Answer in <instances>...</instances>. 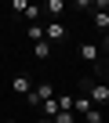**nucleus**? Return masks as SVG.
<instances>
[{"mask_svg": "<svg viewBox=\"0 0 109 123\" xmlns=\"http://www.w3.org/2000/svg\"><path fill=\"white\" fill-rule=\"evenodd\" d=\"M80 91H84V98H87L95 109H105V105H109V83L84 76V80H80Z\"/></svg>", "mask_w": 109, "mask_h": 123, "instance_id": "f257e3e1", "label": "nucleus"}, {"mask_svg": "<svg viewBox=\"0 0 109 123\" xmlns=\"http://www.w3.org/2000/svg\"><path fill=\"white\" fill-rule=\"evenodd\" d=\"M80 58H84L87 69H98L102 65V47H98V40H84L80 43Z\"/></svg>", "mask_w": 109, "mask_h": 123, "instance_id": "f03ea898", "label": "nucleus"}, {"mask_svg": "<svg viewBox=\"0 0 109 123\" xmlns=\"http://www.w3.org/2000/svg\"><path fill=\"white\" fill-rule=\"evenodd\" d=\"M47 98H54V87H51V83H47V80H40V83H33V91H29V98H26V101H29V105H36V109H40V105H44V101H47Z\"/></svg>", "mask_w": 109, "mask_h": 123, "instance_id": "7ed1b4c3", "label": "nucleus"}, {"mask_svg": "<svg viewBox=\"0 0 109 123\" xmlns=\"http://www.w3.org/2000/svg\"><path fill=\"white\" fill-rule=\"evenodd\" d=\"M66 36H69V29H66L62 22H47V25H44V40H47L51 47H54V43H62Z\"/></svg>", "mask_w": 109, "mask_h": 123, "instance_id": "20e7f679", "label": "nucleus"}, {"mask_svg": "<svg viewBox=\"0 0 109 123\" xmlns=\"http://www.w3.org/2000/svg\"><path fill=\"white\" fill-rule=\"evenodd\" d=\"M11 91H15V94H22V98H29V91H33L29 76H15V80H11Z\"/></svg>", "mask_w": 109, "mask_h": 123, "instance_id": "39448f33", "label": "nucleus"}, {"mask_svg": "<svg viewBox=\"0 0 109 123\" xmlns=\"http://www.w3.org/2000/svg\"><path fill=\"white\" fill-rule=\"evenodd\" d=\"M62 11H66V0H47L44 4V15H51V22H58Z\"/></svg>", "mask_w": 109, "mask_h": 123, "instance_id": "423d86ee", "label": "nucleus"}, {"mask_svg": "<svg viewBox=\"0 0 109 123\" xmlns=\"http://www.w3.org/2000/svg\"><path fill=\"white\" fill-rule=\"evenodd\" d=\"M51 51H54V47H51L47 40H40V43H33V58H36V62H47V58H51Z\"/></svg>", "mask_w": 109, "mask_h": 123, "instance_id": "0eeeda50", "label": "nucleus"}, {"mask_svg": "<svg viewBox=\"0 0 109 123\" xmlns=\"http://www.w3.org/2000/svg\"><path fill=\"white\" fill-rule=\"evenodd\" d=\"M91 22H95V29H98L102 36H109V11H95Z\"/></svg>", "mask_w": 109, "mask_h": 123, "instance_id": "6e6552de", "label": "nucleus"}, {"mask_svg": "<svg viewBox=\"0 0 109 123\" xmlns=\"http://www.w3.org/2000/svg\"><path fill=\"white\" fill-rule=\"evenodd\" d=\"M40 116H47V119H54V116H58V98H47V101L40 105Z\"/></svg>", "mask_w": 109, "mask_h": 123, "instance_id": "1a4fd4ad", "label": "nucleus"}, {"mask_svg": "<svg viewBox=\"0 0 109 123\" xmlns=\"http://www.w3.org/2000/svg\"><path fill=\"white\" fill-rule=\"evenodd\" d=\"M87 109H95V105H91L84 94H80V98H73V112H76V119H80V116H87Z\"/></svg>", "mask_w": 109, "mask_h": 123, "instance_id": "9d476101", "label": "nucleus"}, {"mask_svg": "<svg viewBox=\"0 0 109 123\" xmlns=\"http://www.w3.org/2000/svg\"><path fill=\"white\" fill-rule=\"evenodd\" d=\"M40 15H44V7H36V4H29V7H26V15H22V18H29V25H33V22H36V18H40Z\"/></svg>", "mask_w": 109, "mask_h": 123, "instance_id": "9b49d317", "label": "nucleus"}, {"mask_svg": "<svg viewBox=\"0 0 109 123\" xmlns=\"http://www.w3.org/2000/svg\"><path fill=\"white\" fill-rule=\"evenodd\" d=\"M29 40H33V43H40V40H44V25H40V22H33V25H29Z\"/></svg>", "mask_w": 109, "mask_h": 123, "instance_id": "f8f14e48", "label": "nucleus"}, {"mask_svg": "<svg viewBox=\"0 0 109 123\" xmlns=\"http://www.w3.org/2000/svg\"><path fill=\"white\" fill-rule=\"evenodd\" d=\"M84 119H87V123H105V112H102V109H87Z\"/></svg>", "mask_w": 109, "mask_h": 123, "instance_id": "ddd939ff", "label": "nucleus"}, {"mask_svg": "<svg viewBox=\"0 0 109 123\" xmlns=\"http://www.w3.org/2000/svg\"><path fill=\"white\" fill-rule=\"evenodd\" d=\"M51 123H76V112H58Z\"/></svg>", "mask_w": 109, "mask_h": 123, "instance_id": "4468645a", "label": "nucleus"}, {"mask_svg": "<svg viewBox=\"0 0 109 123\" xmlns=\"http://www.w3.org/2000/svg\"><path fill=\"white\" fill-rule=\"evenodd\" d=\"M26 7H29V0H11V11L15 15H26Z\"/></svg>", "mask_w": 109, "mask_h": 123, "instance_id": "2eb2a0df", "label": "nucleus"}, {"mask_svg": "<svg viewBox=\"0 0 109 123\" xmlns=\"http://www.w3.org/2000/svg\"><path fill=\"white\" fill-rule=\"evenodd\" d=\"M98 47H102V62H109V36H102V40H98Z\"/></svg>", "mask_w": 109, "mask_h": 123, "instance_id": "dca6fc26", "label": "nucleus"}, {"mask_svg": "<svg viewBox=\"0 0 109 123\" xmlns=\"http://www.w3.org/2000/svg\"><path fill=\"white\" fill-rule=\"evenodd\" d=\"M33 123H51V119H47V116H36V119H33Z\"/></svg>", "mask_w": 109, "mask_h": 123, "instance_id": "f3484780", "label": "nucleus"}, {"mask_svg": "<svg viewBox=\"0 0 109 123\" xmlns=\"http://www.w3.org/2000/svg\"><path fill=\"white\" fill-rule=\"evenodd\" d=\"M7 123H18V119H7Z\"/></svg>", "mask_w": 109, "mask_h": 123, "instance_id": "a211bd4d", "label": "nucleus"}]
</instances>
